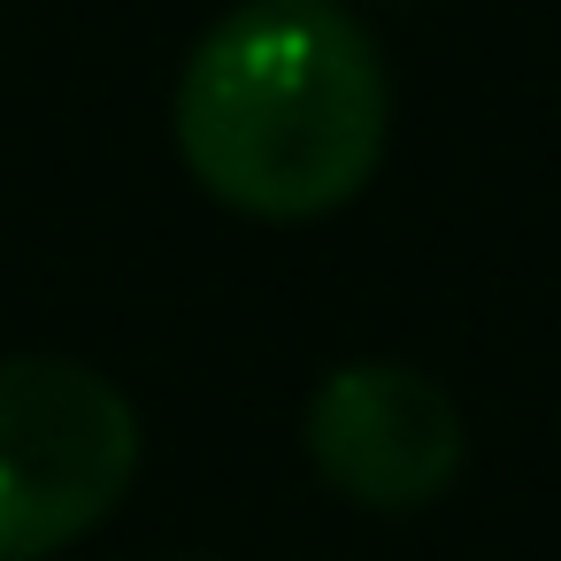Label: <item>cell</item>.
Here are the masks:
<instances>
[{
  "instance_id": "obj_1",
  "label": "cell",
  "mask_w": 561,
  "mask_h": 561,
  "mask_svg": "<svg viewBox=\"0 0 561 561\" xmlns=\"http://www.w3.org/2000/svg\"><path fill=\"white\" fill-rule=\"evenodd\" d=\"M392 139V70L339 0H239L185 55L178 154L208 201L254 224L346 208Z\"/></svg>"
},
{
  "instance_id": "obj_2",
  "label": "cell",
  "mask_w": 561,
  "mask_h": 561,
  "mask_svg": "<svg viewBox=\"0 0 561 561\" xmlns=\"http://www.w3.org/2000/svg\"><path fill=\"white\" fill-rule=\"evenodd\" d=\"M139 477L131 400L70 354H0V561L101 530Z\"/></svg>"
},
{
  "instance_id": "obj_3",
  "label": "cell",
  "mask_w": 561,
  "mask_h": 561,
  "mask_svg": "<svg viewBox=\"0 0 561 561\" xmlns=\"http://www.w3.org/2000/svg\"><path fill=\"white\" fill-rule=\"evenodd\" d=\"M308 461L316 477L377 515L431 507L469 454V423L454 392L408 362H346L308 392Z\"/></svg>"
},
{
  "instance_id": "obj_4",
  "label": "cell",
  "mask_w": 561,
  "mask_h": 561,
  "mask_svg": "<svg viewBox=\"0 0 561 561\" xmlns=\"http://www.w3.org/2000/svg\"><path fill=\"white\" fill-rule=\"evenodd\" d=\"M178 561H216V553H178Z\"/></svg>"
}]
</instances>
